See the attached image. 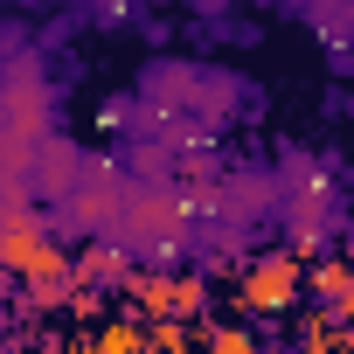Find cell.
Returning <instances> with one entry per match:
<instances>
[{
	"instance_id": "6da1fadb",
	"label": "cell",
	"mask_w": 354,
	"mask_h": 354,
	"mask_svg": "<svg viewBox=\"0 0 354 354\" xmlns=\"http://www.w3.org/2000/svg\"><path fill=\"white\" fill-rule=\"evenodd\" d=\"M292 299H299V257H264V264L243 271V306L278 313V306H292Z\"/></svg>"
},
{
	"instance_id": "7a4b0ae2",
	"label": "cell",
	"mask_w": 354,
	"mask_h": 354,
	"mask_svg": "<svg viewBox=\"0 0 354 354\" xmlns=\"http://www.w3.org/2000/svg\"><path fill=\"white\" fill-rule=\"evenodd\" d=\"M49 243H42V230L28 223V216H8V223H0V264H8V271H35V257H42Z\"/></svg>"
},
{
	"instance_id": "3957f363",
	"label": "cell",
	"mask_w": 354,
	"mask_h": 354,
	"mask_svg": "<svg viewBox=\"0 0 354 354\" xmlns=\"http://www.w3.org/2000/svg\"><path fill=\"white\" fill-rule=\"evenodd\" d=\"M313 285H319V299H326V306H340V313H347V264H340V257H326Z\"/></svg>"
}]
</instances>
